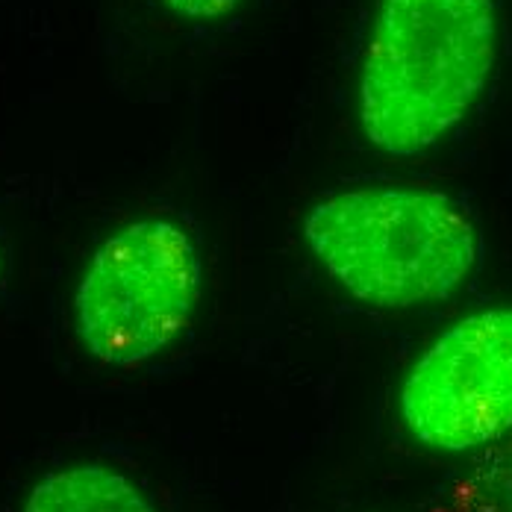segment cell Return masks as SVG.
Here are the masks:
<instances>
[{"label":"cell","mask_w":512,"mask_h":512,"mask_svg":"<svg viewBox=\"0 0 512 512\" xmlns=\"http://www.w3.org/2000/svg\"><path fill=\"white\" fill-rule=\"evenodd\" d=\"M24 512H156L142 489L101 462L48 471L27 492Z\"/></svg>","instance_id":"obj_5"},{"label":"cell","mask_w":512,"mask_h":512,"mask_svg":"<svg viewBox=\"0 0 512 512\" xmlns=\"http://www.w3.org/2000/svg\"><path fill=\"white\" fill-rule=\"evenodd\" d=\"M495 0H380L359 71V124L389 156L442 142L489 83Z\"/></svg>","instance_id":"obj_1"},{"label":"cell","mask_w":512,"mask_h":512,"mask_svg":"<svg viewBox=\"0 0 512 512\" xmlns=\"http://www.w3.org/2000/svg\"><path fill=\"white\" fill-rule=\"evenodd\" d=\"M201 286L192 236L168 218H139L89 259L74 292L77 336L103 365H142L186 330Z\"/></svg>","instance_id":"obj_3"},{"label":"cell","mask_w":512,"mask_h":512,"mask_svg":"<svg viewBox=\"0 0 512 512\" xmlns=\"http://www.w3.org/2000/svg\"><path fill=\"white\" fill-rule=\"evenodd\" d=\"M304 242L348 295L380 309L448 301L480 259V233L465 209L418 186L324 198L304 218Z\"/></svg>","instance_id":"obj_2"},{"label":"cell","mask_w":512,"mask_h":512,"mask_svg":"<svg viewBox=\"0 0 512 512\" xmlns=\"http://www.w3.org/2000/svg\"><path fill=\"white\" fill-rule=\"evenodd\" d=\"M445 512H512V451L477 462L454 483Z\"/></svg>","instance_id":"obj_6"},{"label":"cell","mask_w":512,"mask_h":512,"mask_svg":"<svg viewBox=\"0 0 512 512\" xmlns=\"http://www.w3.org/2000/svg\"><path fill=\"white\" fill-rule=\"evenodd\" d=\"M174 15L189 18V21H215L230 15L236 6H242L245 0H162Z\"/></svg>","instance_id":"obj_7"},{"label":"cell","mask_w":512,"mask_h":512,"mask_svg":"<svg viewBox=\"0 0 512 512\" xmlns=\"http://www.w3.org/2000/svg\"><path fill=\"white\" fill-rule=\"evenodd\" d=\"M412 439L439 454H471L512 433V307L477 309L412 362L401 392Z\"/></svg>","instance_id":"obj_4"},{"label":"cell","mask_w":512,"mask_h":512,"mask_svg":"<svg viewBox=\"0 0 512 512\" xmlns=\"http://www.w3.org/2000/svg\"><path fill=\"white\" fill-rule=\"evenodd\" d=\"M0 277H3V256H0Z\"/></svg>","instance_id":"obj_8"}]
</instances>
